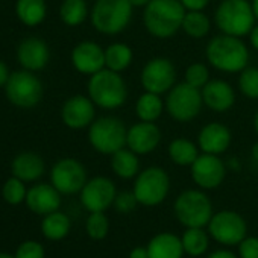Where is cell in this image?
I'll list each match as a JSON object with an SVG mask.
<instances>
[{
  "label": "cell",
  "instance_id": "1f68e13d",
  "mask_svg": "<svg viewBox=\"0 0 258 258\" xmlns=\"http://www.w3.org/2000/svg\"><path fill=\"white\" fill-rule=\"evenodd\" d=\"M181 241L184 246V252L191 256L204 255L210 246V238L204 228H187L181 237Z\"/></svg>",
  "mask_w": 258,
  "mask_h": 258
},
{
  "label": "cell",
  "instance_id": "b9f144b4",
  "mask_svg": "<svg viewBox=\"0 0 258 258\" xmlns=\"http://www.w3.org/2000/svg\"><path fill=\"white\" fill-rule=\"evenodd\" d=\"M129 258H149L148 247H143V246L134 247L131 252H129Z\"/></svg>",
  "mask_w": 258,
  "mask_h": 258
},
{
  "label": "cell",
  "instance_id": "4316f807",
  "mask_svg": "<svg viewBox=\"0 0 258 258\" xmlns=\"http://www.w3.org/2000/svg\"><path fill=\"white\" fill-rule=\"evenodd\" d=\"M164 111L166 105L161 99V94L145 91L143 94L139 96L136 102V114L142 121H157Z\"/></svg>",
  "mask_w": 258,
  "mask_h": 258
},
{
  "label": "cell",
  "instance_id": "6da1fadb",
  "mask_svg": "<svg viewBox=\"0 0 258 258\" xmlns=\"http://www.w3.org/2000/svg\"><path fill=\"white\" fill-rule=\"evenodd\" d=\"M207 61L222 73H240L249 64V49L243 38L232 35H216L205 49Z\"/></svg>",
  "mask_w": 258,
  "mask_h": 258
},
{
  "label": "cell",
  "instance_id": "60d3db41",
  "mask_svg": "<svg viewBox=\"0 0 258 258\" xmlns=\"http://www.w3.org/2000/svg\"><path fill=\"white\" fill-rule=\"evenodd\" d=\"M185 11H204L211 0H179Z\"/></svg>",
  "mask_w": 258,
  "mask_h": 258
},
{
  "label": "cell",
  "instance_id": "ac0fdd59",
  "mask_svg": "<svg viewBox=\"0 0 258 258\" xmlns=\"http://www.w3.org/2000/svg\"><path fill=\"white\" fill-rule=\"evenodd\" d=\"M72 64L82 75H94L105 69V49L94 41H81L72 50Z\"/></svg>",
  "mask_w": 258,
  "mask_h": 258
},
{
  "label": "cell",
  "instance_id": "7dc6e473",
  "mask_svg": "<svg viewBox=\"0 0 258 258\" xmlns=\"http://www.w3.org/2000/svg\"><path fill=\"white\" fill-rule=\"evenodd\" d=\"M250 157L255 163H258V142H255L250 148Z\"/></svg>",
  "mask_w": 258,
  "mask_h": 258
},
{
  "label": "cell",
  "instance_id": "9a60e30c",
  "mask_svg": "<svg viewBox=\"0 0 258 258\" xmlns=\"http://www.w3.org/2000/svg\"><path fill=\"white\" fill-rule=\"evenodd\" d=\"M115 195V184L109 178L96 176L87 181V184L81 190V202L90 213L105 211L114 204Z\"/></svg>",
  "mask_w": 258,
  "mask_h": 258
},
{
  "label": "cell",
  "instance_id": "7a4b0ae2",
  "mask_svg": "<svg viewBox=\"0 0 258 258\" xmlns=\"http://www.w3.org/2000/svg\"><path fill=\"white\" fill-rule=\"evenodd\" d=\"M185 13L179 0H152L143 8L145 29L155 38H172L181 31Z\"/></svg>",
  "mask_w": 258,
  "mask_h": 258
},
{
  "label": "cell",
  "instance_id": "603a6c76",
  "mask_svg": "<svg viewBox=\"0 0 258 258\" xmlns=\"http://www.w3.org/2000/svg\"><path fill=\"white\" fill-rule=\"evenodd\" d=\"M149 258H182L184 246L181 237L172 232H161L152 237L148 244Z\"/></svg>",
  "mask_w": 258,
  "mask_h": 258
},
{
  "label": "cell",
  "instance_id": "277c9868",
  "mask_svg": "<svg viewBox=\"0 0 258 258\" xmlns=\"http://www.w3.org/2000/svg\"><path fill=\"white\" fill-rule=\"evenodd\" d=\"M214 25L225 35H249L256 25L250 0H222L214 11Z\"/></svg>",
  "mask_w": 258,
  "mask_h": 258
},
{
  "label": "cell",
  "instance_id": "83f0119b",
  "mask_svg": "<svg viewBox=\"0 0 258 258\" xmlns=\"http://www.w3.org/2000/svg\"><path fill=\"white\" fill-rule=\"evenodd\" d=\"M199 151L201 149L195 142L182 137L172 140L167 148V154L172 163L181 167H190L195 163V160L199 157Z\"/></svg>",
  "mask_w": 258,
  "mask_h": 258
},
{
  "label": "cell",
  "instance_id": "f1b7e54d",
  "mask_svg": "<svg viewBox=\"0 0 258 258\" xmlns=\"http://www.w3.org/2000/svg\"><path fill=\"white\" fill-rule=\"evenodd\" d=\"M16 14L19 20L26 26H38L47 14L44 0H17Z\"/></svg>",
  "mask_w": 258,
  "mask_h": 258
},
{
  "label": "cell",
  "instance_id": "d590c367",
  "mask_svg": "<svg viewBox=\"0 0 258 258\" xmlns=\"http://www.w3.org/2000/svg\"><path fill=\"white\" fill-rule=\"evenodd\" d=\"M87 232L93 240H103L109 232V220L103 211H94L87 219Z\"/></svg>",
  "mask_w": 258,
  "mask_h": 258
},
{
  "label": "cell",
  "instance_id": "5bb4252c",
  "mask_svg": "<svg viewBox=\"0 0 258 258\" xmlns=\"http://www.w3.org/2000/svg\"><path fill=\"white\" fill-rule=\"evenodd\" d=\"M50 179L61 195H75L87 184V170L78 160L62 158L53 166Z\"/></svg>",
  "mask_w": 258,
  "mask_h": 258
},
{
  "label": "cell",
  "instance_id": "2e32d148",
  "mask_svg": "<svg viewBox=\"0 0 258 258\" xmlns=\"http://www.w3.org/2000/svg\"><path fill=\"white\" fill-rule=\"evenodd\" d=\"M163 133L155 121L139 120L133 126L127 127L126 148H129L137 155L152 154L161 143Z\"/></svg>",
  "mask_w": 258,
  "mask_h": 258
},
{
  "label": "cell",
  "instance_id": "d6a6232c",
  "mask_svg": "<svg viewBox=\"0 0 258 258\" xmlns=\"http://www.w3.org/2000/svg\"><path fill=\"white\" fill-rule=\"evenodd\" d=\"M70 231V220L66 214L53 211L43 220V232L50 240H61Z\"/></svg>",
  "mask_w": 258,
  "mask_h": 258
},
{
  "label": "cell",
  "instance_id": "f6af8a7d",
  "mask_svg": "<svg viewBox=\"0 0 258 258\" xmlns=\"http://www.w3.org/2000/svg\"><path fill=\"white\" fill-rule=\"evenodd\" d=\"M208 258H238V256L235 253H232L231 250L220 249V250H214L213 253H210Z\"/></svg>",
  "mask_w": 258,
  "mask_h": 258
},
{
  "label": "cell",
  "instance_id": "e575fe53",
  "mask_svg": "<svg viewBox=\"0 0 258 258\" xmlns=\"http://www.w3.org/2000/svg\"><path fill=\"white\" fill-rule=\"evenodd\" d=\"M210 69L204 62H193L187 67L185 75H184V82L188 85L202 90L208 82H210Z\"/></svg>",
  "mask_w": 258,
  "mask_h": 258
},
{
  "label": "cell",
  "instance_id": "ba28073f",
  "mask_svg": "<svg viewBox=\"0 0 258 258\" xmlns=\"http://www.w3.org/2000/svg\"><path fill=\"white\" fill-rule=\"evenodd\" d=\"M164 105L169 117L179 123H188L195 120L202 111V93L199 88H195L187 82L175 84L167 93Z\"/></svg>",
  "mask_w": 258,
  "mask_h": 258
},
{
  "label": "cell",
  "instance_id": "44dd1931",
  "mask_svg": "<svg viewBox=\"0 0 258 258\" xmlns=\"http://www.w3.org/2000/svg\"><path fill=\"white\" fill-rule=\"evenodd\" d=\"M17 59L25 70L38 72L43 70L50 59L49 46L37 37H29L23 40L17 49Z\"/></svg>",
  "mask_w": 258,
  "mask_h": 258
},
{
  "label": "cell",
  "instance_id": "52a82bcc",
  "mask_svg": "<svg viewBox=\"0 0 258 258\" xmlns=\"http://www.w3.org/2000/svg\"><path fill=\"white\" fill-rule=\"evenodd\" d=\"M175 216L185 228H204L213 217V205L202 190L188 188L175 201Z\"/></svg>",
  "mask_w": 258,
  "mask_h": 258
},
{
  "label": "cell",
  "instance_id": "ee69618b",
  "mask_svg": "<svg viewBox=\"0 0 258 258\" xmlns=\"http://www.w3.org/2000/svg\"><path fill=\"white\" fill-rule=\"evenodd\" d=\"M247 37H249V43H250L252 49L258 52V22H256V25L252 28V31L249 32Z\"/></svg>",
  "mask_w": 258,
  "mask_h": 258
},
{
  "label": "cell",
  "instance_id": "bcb514c9",
  "mask_svg": "<svg viewBox=\"0 0 258 258\" xmlns=\"http://www.w3.org/2000/svg\"><path fill=\"white\" fill-rule=\"evenodd\" d=\"M151 2H152V0H129V4H131L134 8H145Z\"/></svg>",
  "mask_w": 258,
  "mask_h": 258
},
{
  "label": "cell",
  "instance_id": "c3c4849f",
  "mask_svg": "<svg viewBox=\"0 0 258 258\" xmlns=\"http://www.w3.org/2000/svg\"><path fill=\"white\" fill-rule=\"evenodd\" d=\"M252 4V10H253V14H255V19L258 22V0H250Z\"/></svg>",
  "mask_w": 258,
  "mask_h": 258
},
{
  "label": "cell",
  "instance_id": "74e56055",
  "mask_svg": "<svg viewBox=\"0 0 258 258\" xmlns=\"http://www.w3.org/2000/svg\"><path fill=\"white\" fill-rule=\"evenodd\" d=\"M114 208L120 213V214H129V213H133L139 204L134 191H117L115 195V199H114Z\"/></svg>",
  "mask_w": 258,
  "mask_h": 258
},
{
  "label": "cell",
  "instance_id": "4dcf8cb0",
  "mask_svg": "<svg viewBox=\"0 0 258 258\" xmlns=\"http://www.w3.org/2000/svg\"><path fill=\"white\" fill-rule=\"evenodd\" d=\"M90 16L87 0H64L59 8V17L64 25L76 28L82 25Z\"/></svg>",
  "mask_w": 258,
  "mask_h": 258
},
{
  "label": "cell",
  "instance_id": "484cf974",
  "mask_svg": "<svg viewBox=\"0 0 258 258\" xmlns=\"http://www.w3.org/2000/svg\"><path fill=\"white\" fill-rule=\"evenodd\" d=\"M134 61V50L126 43H112L105 49V69L123 73Z\"/></svg>",
  "mask_w": 258,
  "mask_h": 258
},
{
  "label": "cell",
  "instance_id": "e0dca14e",
  "mask_svg": "<svg viewBox=\"0 0 258 258\" xmlns=\"http://www.w3.org/2000/svg\"><path fill=\"white\" fill-rule=\"evenodd\" d=\"M61 118L70 129H84L96 120V105L84 94L69 97L61 108Z\"/></svg>",
  "mask_w": 258,
  "mask_h": 258
},
{
  "label": "cell",
  "instance_id": "f907efd6",
  "mask_svg": "<svg viewBox=\"0 0 258 258\" xmlns=\"http://www.w3.org/2000/svg\"><path fill=\"white\" fill-rule=\"evenodd\" d=\"M0 258H14V256H10L7 253H0Z\"/></svg>",
  "mask_w": 258,
  "mask_h": 258
},
{
  "label": "cell",
  "instance_id": "8fae6325",
  "mask_svg": "<svg viewBox=\"0 0 258 258\" xmlns=\"http://www.w3.org/2000/svg\"><path fill=\"white\" fill-rule=\"evenodd\" d=\"M140 84L145 91L155 94H167L176 84V67L172 59L155 56L149 59L140 73Z\"/></svg>",
  "mask_w": 258,
  "mask_h": 258
},
{
  "label": "cell",
  "instance_id": "8992f818",
  "mask_svg": "<svg viewBox=\"0 0 258 258\" xmlns=\"http://www.w3.org/2000/svg\"><path fill=\"white\" fill-rule=\"evenodd\" d=\"M127 127L124 121L114 115L96 118L88 127V142L91 148L102 155H112L126 148Z\"/></svg>",
  "mask_w": 258,
  "mask_h": 258
},
{
  "label": "cell",
  "instance_id": "8d00e7d4",
  "mask_svg": "<svg viewBox=\"0 0 258 258\" xmlns=\"http://www.w3.org/2000/svg\"><path fill=\"white\" fill-rule=\"evenodd\" d=\"M4 198L8 204H20L26 198V188L23 185V181L16 176L8 179L4 185Z\"/></svg>",
  "mask_w": 258,
  "mask_h": 258
},
{
  "label": "cell",
  "instance_id": "836d02e7",
  "mask_svg": "<svg viewBox=\"0 0 258 258\" xmlns=\"http://www.w3.org/2000/svg\"><path fill=\"white\" fill-rule=\"evenodd\" d=\"M237 87L240 93L250 99L256 100L258 99V67H246L238 73L237 79Z\"/></svg>",
  "mask_w": 258,
  "mask_h": 258
},
{
  "label": "cell",
  "instance_id": "7c38bea8",
  "mask_svg": "<svg viewBox=\"0 0 258 258\" xmlns=\"http://www.w3.org/2000/svg\"><path fill=\"white\" fill-rule=\"evenodd\" d=\"M208 231L217 243L234 246L246 237L247 226L244 219L238 213L232 210H222L213 214L208 223Z\"/></svg>",
  "mask_w": 258,
  "mask_h": 258
},
{
  "label": "cell",
  "instance_id": "681fc988",
  "mask_svg": "<svg viewBox=\"0 0 258 258\" xmlns=\"http://www.w3.org/2000/svg\"><path fill=\"white\" fill-rule=\"evenodd\" d=\"M252 124H253V129H255V133L258 134V111H256V112H255V115H253Z\"/></svg>",
  "mask_w": 258,
  "mask_h": 258
},
{
  "label": "cell",
  "instance_id": "3957f363",
  "mask_svg": "<svg viewBox=\"0 0 258 258\" xmlns=\"http://www.w3.org/2000/svg\"><path fill=\"white\" fill-rule=\"evenodd\" d=\"M88 97L102 109H117L127 100V85L121 73L103 69L88 79Z\"/></svg>",
  "mask_w": 258,
  "mask_h": 258
},
{
  "label": "cell",
  "instance_id": "7402d4cb",
  "mask_svg": "<svg viewBox=\"0 0 258 258\" xmlns=\"http://www.w3.org/2000/svg\"><path fill=\"white\" fill-rule=\"evenodd\" d=\"M59 195L50 184H37L26 193V204L37 214H50L61 205Z\"/></svg>",
  "mask_w": 258,
  "mask_h": 258
},
{
  "label": "cell",
  "instance_id": "9c48e42d",
  "mask_svg": "<svg viewBox=\"0 0 258 258\" xmlns=\"http://www.w3.org/2000/svg\"><path fill=\"white\" fill-rule=\"evenodd\" d=\"M133 191L140 205L157 207L169 196L170 176L163 167L151 166L136 176Z\"/></svg>",
  "mask_w": 258,
  "mask_h": 258
},
{
  "label": "cell",
  "instance_id": "5b68a950",
  "mask_svg": "<svg viewBox=\"0 0 258 258\" xmlns=\"http://www.w3.org/2000/svg\"><path fill=\"white\" fill-rule=\"evenodd\" d=\"M134 7L129 0H96L90 20L93 28L102 35H118L133 20Z\"/></svg>",
  "mask_w": 258,
  "mask_h": 258
},
{
  "label": "cell",
  "instance_id": "30bf717a",
  "mask_svg": "<svg viewBox=\"0 0 258 258\" xmlns=\"http://www.w3.org/2000/svg\"><path fill=\"white\" fill-rule=\"evenodd\" d=\"M5 93L8 100L23 109L37 106L44 94L43 84L34 72L20 70L10 75V79L5 85Z\"/></svg>",
  "mask_w": 258,
  "mask_h": 258
},
{
  "label": "cell",
  "instance_id": "d6986e66",
  "mask_svg": "<svg viewBox=\"0 0 258 258\" xmlns=\"http://www.w3.org/2000/svg\"><path fill=\"white\" fill-rule=\"evenodd\" d=\"M232 142V134L229 127L219 121H211L199 131L198 136V146L204 154L222 155L225 154Z\"/></svg>",
  "mask_w": 258,
  "mask_h": 258
},
{
  "label": "cell",
  "instance_id": "f546056e",
  "mask_svg": "<svg viewBox=\"0 0 258 258\" xmlns=\"http://www.w3.org/2000/svg\"><path fill=\"white\" fill-rule=\"evenodd\" d=\"M181 31H184V34L190 38L202 40L211 31V20L204 11H187Z\"/></svg>",
  "mask_w": 258,
  "mask_h": 258
},
{
  "label": "cell",
  "instance_id": "ab89813d",
  "mask_svg": "<svg viewBox=\"0 0 258 258\" xmlns=\"http://www.w3.org/2000/svg\"><path fill=\"white\" fill-rule=\"evenodd\" d=\"M240 258H258V237H244L238 243Z\"/></svg>",
  "mask_w": 258,
  "mask_h": 258
},
{
  "label": "cell",
  "instance_id": "cb8c5ba5",
  "mask_svg": "<svg viewBox=\"0 0 258 258\" xmlns=\"http://www.w3.org/2000/svg\"><path fill=\"white\" fill-rule=\"evenodd\" d=\"M13 173L22 181H35L44 173V160L35 152H23L14 158Z\"/></svg>",
  "mask_w": 258,
  "mask_h": 258
},
{
  "label": "cell",
  "instance_id": "4fadbf2b",
  "mask_svg": "<svg viewBox=\"0 0 258 258\" xmlns=\"http://www.w3.org/2000/svg\"><path fill=\"white\" fill-rule=\"evenodd\" d=\"M190 175L193 182L202 190L217 188L226 176V164L220 155L199 154L195 163L190 166Z\"/></svg>",
  "mask_w": 258,
  "mask_h": 258
},
{
  "label": "cell",
  "instance_id": "f35d334b",
  "mask_svg": "<svg viewBox=\"0 0 258 258\" xmlns=\"http://www.w3.org/2000/svg\"><path fill=\"white\" fill-rule=\"evenodd\" d=\"M16 258H44V249L37 241H26L17 249Z\"/></svg>",
  "mask_w": 258,
  "mask_h": 258
},
{
  "label": "cell",
  "instance_id": "d4e9b609",
  "mask_svg": "<svg viewBox=\"0 0 258 258\" xmlns=\"http://www.w3.org/2000/svg\"><path fill=\"white\" fill-rule=\"evenodd\" d=\"M140 155L123 148L111 155V169L121 179H133L140 173Z\"/></svg>",
  "mask_w": 258,
  "mask_h": 258
},
{
  "label": "cell",
  "instance_id": "7bdbcfd3",
  "mask_svg": "<svg viewBox=\"0 0 258 258\" xmlns=\"http://www.w3.org/2000/svg\"><path fill=\"white\" fill-rule=\"evenodd\" d=\"M10 70L7 67V64L4 61H0V87H5L8 79H10Z\"/></svg>",
  "mask_w": 258,
  "mask_h": 258
},
{
  "label": "cell",
  "instance_id": "ffe728a7",
  "mask_svg": "<svg viewBox=\"0 0 258 258\" xmlns=\"http://www.w3.org/2000/svg\"><path fill=\"white\" fill-rule=\"evenodd\" d=\"M201 93L204 105L213 112H226L235 103V91L225 79H210Z\"/></svg>",
  "mask_w": 258,
  "mask_h": 258
}]
</instances>
